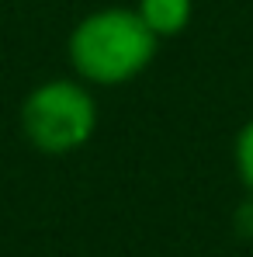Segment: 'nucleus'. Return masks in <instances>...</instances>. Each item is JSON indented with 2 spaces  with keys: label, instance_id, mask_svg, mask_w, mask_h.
Here are the masks:
<instances>
[{
  "label": "nucleus",
  "instance_id": "1",
  "mask_svg": "<svg viewBox=\"0 0 253 257\" xmlns=\"http://www.w3.org/2000/svg\"><path fill=\"white\" fill-rule=\"evenodd\" d=\"M156 49L160 39L135 7H101L73 25L66 56L84 84L122 87L156 59Z\"/></svg>",
  "mask_w": 253,
  "mask_h": 257
},
{
  "label": "nucleus",
  "instance_id": "2",
  "mask_svg": "<svg viewBox=\"0 0 253 257\" xmlns=\"http://www.w3.org/2000/svg\"><path fill=\"white\" fill-rule=\"evenodd\" d=\"M18 122L32 150L45 157H66L94 139L97 101L80 77H52L25 94Z\"/></svg>",
  "mask_w": 253,
  "mask_h": 257
},
{
  "label": "nucleus",
  "instance_id": "3",
  "mask_svg": "<svg viewBox=\"0 0 253 257\" xmlns=\"http://www.w3.org/2000/svg\"><path fill=\"white\" fill-rule=\"evenodd\" d=\"M135 11L149 25V32L163 42L187 32L194 18V0H135Z\"/></svg>",
  "mask_w": 253,
  "mask_h": 257
},
{
  "label": "nucleus",
  "instance_id": "4",
  "mask_svg": "<svg viewBox=\"0 0 253 257\" xmlns=\"http://www.w3.org/2000/svg\"><path fill=\"white\" fill-rule=\"evenodd\" d=\"M232 160H236V174H239L243 188L253 195V118H250V122H243V128L236 132Z\"/></svg>",
  "mask_w": 253,
  "mask_h": 257
},
{
  "label": "nucleus",
  "instance_id": "5",
  "mask_svg": "<svg viewBox=\"0 0 253 257\" xmlns=\"http://www.w3.org/2000/svg\"><path fill=\"white\" fill-rule=\"evenodd\" d=\"M232 226H236V236L253 243V195L246 191V198L236 205V215H232Z\"/></svg>",
  "mask_w": 253,
  "mask_h": 257
}]
</instances>
